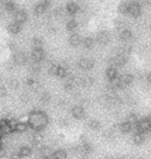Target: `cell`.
Listing matches in <instances>:
<instances>
[{
    "instance_id": "obj_47",
    "label": "cell",
    "mask_w": 151,
    "mask_h": 159,
    "mask_svg": "<svg viewBox=\"0 0 151 159\" xmlns=\"http://www.w3.org/2000/svg\"><path fill=\"white\" fill-rule=\"evenodd\" d=\"M1 80H2V78H1V75H0V82H1Z\"/></svg>"
},
{
    "instance_id": "obj_44",
    "label": "cell",
    "mask_w": 151,
    "mask_h": 159,
    "mask_svg": "<svg viewBox=\"0 0 151 159\" xmlns=\"http://www.w3.org/2000/svg\"><path fill=\"white\" fill-rule=\"evenodd\" d=\"M145 80H146V82L148 83V84L151 85V72H149V74H147L145 75Z\"/></svg>"
},
{
    "instance_id": "obj_35",
    "label": "cell",
    "mask_w": 151,
    "mask_h": 159,
    "mask_svg": "<svg viewBox=\"0 0 151 159\" xmlns=\"http://www.w3.org/2000/svg\"><path fill=\"white\" fill-rule=\"evenodd\" d=\"M43 40L38 37H35V39H32V49H40V48H43Z\"/></svg>"
},
{
    "instance_id": "obj_11",
    "label": "cell",
    "mask_w": 151,
    "mask_h": 159,
    "mask_svg": "<svg viewBox=\"0 0 151 159\" xmlns=\"http://www.w3.org/2000/svg\"><path fill=\"white\" fill-rule=\"evenodd\" d=\"M106 75H107V79L110 81L111 83H113L115 81H117V79L119 78V74H118V70L116 67L114 66H109L106 70Z\"/></svg>"
},
{
    "instance_id": "obj_1",
    "label": "cell",
    "mask_w": 151,
    "mask_h": 159,
    "mask_svg": "<svg viewBox=\"0 0 151 159\" xmlns=\"http://www.w3.org/2000/svg\"><path fill=\"white\" fill-rule=\"evenodd\" d=\"M49 123V119L46 113L41 111H33L28 116V126L31 127L34 131H40Z\"/></svg>"
},
{
    "instance_id": "obj_34",
    "label": "cell",
    "mask_w": 151,
    "mask_h": 159,
    "mask_svg": "<svg viewBox=\"0 0 151 159\" xmlns=\"http://www.w3.org/2000/svg\"><path fill=\"white\" fill-rule=\"evenodd\" d=\"M30 71L32 72L33 75H37L40 74V64L37 62H32L30 64Z\"/></svg>"
},
{
    "instance_id": "obj_43",
    "label": "cell",
    "mask_w": 151,
    "mask_h": 159,
    "mask_svg": "<svg viewBox=\"0 0 151 159\" xmlns=\"http://www.w3.org/2000/svg\"><path fill=\"white\" fill-rule=\"evenodd\" d=\"M9 159H21V156L19 155L18 152H17V153H12V154H11V157H9Z\"/></svg>"
},
{
    "instance_id": "obj_20",
    "label": "cell",
    "mask_w": 151,
    "mask_h": 159,
    "mask_svg": "<svg viewBox=\"0 0 151 159\" xmlns=\"http://www.w3.org/2000/svg\"><path fill=\"white\" fill-rule=\"evenodd\" d=\"M82 46L85 48V49H92L95 44V39H92L90 36H87L85 39H82Z\"/></svg>"
},
{
    "instance_id": "obj_22",
    "label": "cell",
    "mask_w": 151,
    "mask_h": 159,
    "mask_svg": "<svg viewBox=\"0 0 151 159\" xmlns=\"http://www.w3.org/2000/svg\"><path fill=\"white\" fill-rule=\"evenodd\" d=\"M3 8H4L5 11H7L8 12H11V14H14V12H16L18 11L17 4H16L14 1L4 2V3H3Z\"/></svg>"
},
{
    "instance_id": "obj_10",
    "label": "cell",
    "mask_w": 151,
    "mask_h": 159,
    "mask_svg": "<svg viewBox=\"0 0 151 159\" xmlns=\"http://www.w3.org/2000/svg\"><path fill=\"white\" fill-rule=\"evenodd\" d=\"M14 21L17 22L19 24H24L25 22L27 21V12L24 11V9H18L17 11L14 12Z\"/></svg>"
},
{
    "instance_id": "obj_17",
    "label": "cell",
    "mask_w": 151,
    "mask_h": 159,
    "mask_svg": "<svg viewBox=\"0 0 151 159\" xmlns=\"http://www.w3.org/2000/svg\"><path fill=\"white\" fill-rule=\"evenodd\" d=\"M21 29H22V25L17 23V22H15V21L11 22V23L7 25V30L12 34H17V33H19L21 31Z\"/></svg>"
},
{
    "instance_id": "obj_6",
    "label": "cell",
    "mask_w": 151,
    "mask_h": 159,
    "mask_svg": "<svg viewBox=\"0 0 151 159\" xmlns=\"http://www.w3.org/2000/svg\"><path fill=\"white\" fill-rule=\"evenodd\" d=\"M127 62V57L121 55L119 53H116L112 57V66L114 67H122L123 65L126 64Z\"/></svg>"
},
{
    "instance_id": "obj_30",
    "label": "cell",
    "mask_w": 151,
    "mask_h": 159,
    "mask_svg": "<svg viewBox=\"0 0 151 159\" xmlns=\"http://www.w3.org/2000/svg\"><path fill=\"white\" fill-rule=\"evenodd\" d=\"M54 16H55L56 18H63V17H65V15H66V11H65V8H63V7H60V6H58V7H56L55 9H54Z\"/></svg>"
},
{
    "instance_id": "obj_49",
    "label": "cell",
    "mask_w": 151,
    "mask_h": 159,
    "mask_svg": "<svg viewBox=\"0 0 151 159\" xmlns=\"http://www.w3.org/2000/svg\"><path fill=\"white\" fill-rule=\"evenodd\" d=\"M45 159H51V158H45Z\"/></svg>"
},
{
    "instance_id": "obj_15",
    "label": "cell",
    "mask_w": 151,
    "mask_h": 159,
    "mask_svg": "<svg viewBox=\"0 0 151 159\" xmlns=\"http://www.w3.org/2000/svg\"><path fill=\"white\" fill-rule=\"evenodd\" d=\"M65 11L67 14H69V15H76L77 12L80 11V5L75 1H70L66 4Z\"/></svg>"
},
{
    "instance_id": "obj_16",
    "label": "cell",
    "mask_w": 151,
    "mask_h": 159,
    "mask_svg": "<svg viewBox=\"0 0 151 159\" xmlns=\"http://www.w3.org/2000/svg\"><path fill=\"white\" fill-rule=\"evenodd\" d=\"M68 43L70 46L78 47L82 43V37L80 36L78 33H72V35H70L68 39Z\"/></svg>"
},
{
    "instance_id": "obj_4",
    "label": "cell",
    "mask_w": 151,
    "mask_h": 159,
    "mask_svg": "<svg viewBox=\"0 0 151 159\" xmlns=\"http://www.w3.org/2000/svg\"><path fill=\"white\" fill-rule=\"evenodd\" d=\"M110 39H111V36H110V33L108 32L107 30H101L96 34V37H95V43H98L99 44H108L110 43Z\"/></svg>"
},
{
    "instance_id": "obj_38",
    "label": "cell",
    "mask_w": 151,
    "mask_h": 159,
    "mask_svg": "<svg viewBox=\"0 0 151 159\" xmlns=\"http://www.w3.org/2000/svg\"><path fill=\"white\" fill-rule=\"evenodd\" d=\"M31 99V96L29 93H27V92H24V93H22L20 95V100L22 101L23 103H28Z\"/></svg>"
},
{
    "instance_id": "obj_28",
    "label": "cell",
    "mask_w": 151,
    "mask_h": 159,
    "mask_svg": "<svg viewBox=\"0 0 151 159\" xmlns=\"http://www.w3.org/2000/svg\"><path fill=\"white\" fill-rule=\"evenodd\" d=\"M66 28L70 32H73V31L78 28V22H77L75 19H70V20L66 22Z\"/></svg>"
},
{
    "instance_id": "obj_25",
    "label": "cell",
    "mask_w": 151,
    "mask_h": 159,
    "mask_svg": "<svg viewBox=\"0 0 151 159\" xmlns=\"http://www.w3.org/2000/svg\"><path fill=\"white\" fill-rule=\"evenodd\" d=\"M18 153L21 156V158L27 157L32 153V149H31V147H29V146H23V147L20 148V150H19Z\"/></svg>"
},
{
    "instance_id": "obj_8",
    "label": "cell",
    "mask_w": 151,
    "mask_h": 159,
    "mask_svg": "<svg viewBox=\"0 0 151 159\" xmlns=\"http://www.w3.org/2000/svg\"><path fill=\"white\" fill-rule=\"evenodd\" d=\"M78 66L82 70H90V69L93 68V66H94V60L88 58V57L81 58L78 62Z\"/></svg>"
},
{
    "instance_id": "obj_2",
    "label": "cell",
    "mask_w": 151,
    "mask_h": 159,
    "mask_svg": "<svg viewBox=\"0 0 151 159\" xmlns=\"http://www.w3.org/2000/svg\"><path fill=\"white\" fill-rule=\"evenodd\" d=\"M134 128L137 129L138 132L142 133V134L150 131L151 130V115L147 116L146 118L139 120V122L137 123V125Z\"/></svg>"
},
{
    "instance_id": "obj_13",
    "label": "cell",
    "mask_w": 151,
    "mask_h": 159,
    "mask_svg": "<svg viewBox=\"0 0 151 159\" xmlns=\"http://www.w3.org/2000/svg\"><path fill=\"white\" fill-rule=\"evenodd\" d=\"M77 150H78L81 154L85 155V156H87V155H89V154H91V153H92L93 147H92V145L90 144V143H88V142H83L82 144L78 147V149H77Z\"/></svg>"
},
{
    "instance_id": "obj_37",
    "label": "cell",
    "mask_w": 151,
    "mask_h": 159,
    "mask_svg": "<svg viewBox=\"0 0 151 159\" xmlns=\"http://www.w3.org/2000/svg\"><path fill=\"white\" fill-rule=\"evenodd\" d=\"M58 68H59V65H56V64H51L49 66V69H48V71H49V74L51 75H57V72H58Z\"/></svg>"
},
{
    "instance_id": "obj_26",
    "label": "cell",
    "mask_w": 151,
    "mask_h": 159,
    "mask_svg": "<svg viewBox=\"0 0 151 159\" xmlns=\"http://www.w3.org/2000/svg\"><path fill=\"white\" fill-rule=\"evenodd\" d=\"M133 141H134V145L141 146V145H143V144H144V142H145V135L142 134V133L137 132L136 134L134 135Z\"/></svg>"
},
{
    "instance_id": "obj_5",
    "label": "cell",
    "mask_w": 151,
    "mask_h": 159,
    "mask_svg": "<svg viewBox=\"0 0 151 159\" xmlns=\"http://www.w3.org/2000/svg\"><path fill=\"white\" fill-rule=\"evenodd\" d=\"M142 12V7L140 3L136 1H130V7H128V15L134 18H138Z\"/></svg>"
},
{
    "instance_id": "obj_33",
    "label": "cell",
    "mask_w": 151,
    "mask_h": 159,
    "mask_svg": "<svg viewBox=\"0 0 151 159\" xmlns=\"http://www.w3.org/2000/svg\"><path fill=\"white\" fill-rule=\"evenodd\" d=\"M126 121H128V122H130L134 127H136L137 123L139 122V119H138V117H137L136 114H134V113H131V114H130V115H128Z\"/></svg>"
},
{
    "instance_id": "obj_27",
    "label": "cell",
    "mask_w": 151,
    "mask_h": 159,
    "mask_svg": "<svg viewBox=\"0 0 151 159\" xmlns=\"http://www.w3.org/2000/svg\"><path fill=\"white\" fill-rule=\"evenodd\" d=\"M128 7H130V1H122L118 6V11L122 15H128Z\"/></svg>"
},
{
    "instance_id": "obj_42",
    "label": "cell",
    "mask_w": 151,
    "mask_h": 159,
    "mask_svg": "<svg viewBox=\"0 0 151 159\" xmlns=\"http://www.w3.org/2000/svg\"><path fill=\"white\" fill-rule=\"evenodd\" d=\"M36 83L37 82L35 81V79L32 78V77H29V78L26 79V85L29 86V87H33V86L36 85Z\"/></svg>"
},
{
    "instance_id": "obj_39",
    "label": "cell",
    "mask_w": 151,
    "mask_h": 159,
    "mask_svg": "<svg viewBox=\"0 0 151 159\" xmlns=\"http://www.w3.org/2000/svg\"><path fill=\"white\" fill-rule=\"evenodd\" d=\"M7 124H8V127L12 130V131H16V128H17V124H18L17 121H16L15 119L7 120Z\"/></svg>"
},
{
    "instance_id": "obj_24",
    "label": "cell",
    "mask_w": 151,
    "mask_h": 159,
    "mask_svg": "<svg viewBox=\"0 0 151 159\" xmlns=\"http://www.w3.org/2000/svg\"><path fill=\"white\" fill-rule=\"evenodd\" d=\"M51 99H52V96H51V94L49 93L48 91H44L41 92L40 95V101L43 104H47L49 103Z\"/></svg>"
},
{
    "instance_id": "obj_3",
    "label": "cell",
    "mask_w": 151,
    "mask_h": 159,
    "mask_svg": "<svg viewBox=\"0 0 151 159\" xmlns=\"http://www.w3.org/2000/svg\"><path fill=\"white\" fill-rule=\"evenodd\" d=\"M28 60H29V57L26 53L22 52V51H17L12 57V61H14L15 65H24L28 62Z\"/></svg>"
},
{
    "instance_id": "obj_21",
    "label": "cell",
    "mask_w": 151,
    "mask_h": 159,
    "mask_svg": "<svg viewBox=\"0 0 151 159\" xmlns=\"http://www.w3.org/2000/svg\"><path fill=\"white\" fill-rule=\"evenodd\" d=\"M119 129H120V131L121 132H123V133H128V132H130L131 130L134 129V126L131 125V124L128 122V121H123L122 123H120V125H119Z\"/></svg>"
},
{
    "instance_id": "obj_14",
    "label": "cell",
    "mask_w": 151,
    "mask_h": 159,
    "mask_svg": "<svg viewBox=\"0 0 151 159\" xmlns=\"http://www.w3.org/2000/svg\"><path fill=\"white\" fill-rule=\"evenodd\" d=\"M77 82H78V84L80 86H82V87L88 88V87H91V86L93 85V83H94V80H93V78L91 77V75H84V77L80 78Z\"/></svg>"
},
{
    "instance_id": "obj_36",
    "label": "cell",
    "mask_w": 151,
    "mask_h": 159,
    "mask_svg": "<svg viewBox=\"0 0 151 159\" xmlns=\"http://www.w3.org/2000/svg\"><path fill=\"white\" fill-rule=\"evenodd\" d=\"M28 124L27 123H25V122H18L17 124V128H16V130L19 132H24V131H26V130L28 129Z\"/></svg>"
},
{
    "instance_id": "obj_7",
    "label": "cell",
    "mask_w": 151,
    "mask_h": 159,
    "mask_svg": "<svg viewBox=\"0 0 151 159\" xmlns=\"http://www.w3.org/2000/svg\"><path fill=\"white\" fill-rule=\"evenodd\" d=\"M70 114L75 119L77 120H81L85 117V109L84 107L81 106V104H77V106H73L70 110Z\"/></svg>"
},
{
    "instance_id": "obj_29",
    "label": "cell",
    "mask_w": 151,
    "mask_h": 159,
    "mask_svg": "<svg viewBox=\"0 0 151 159\" xmlns=\"http://www.w3.org/2000/svg\"><path fill=\"white\" fill-rule=\"evenodd\" d=\"M7 86L9 89H12V90H17L19 88V86H20V83H19L17 79L12 78V79L7 80Z\"/></svg>"
},
{
    "instance_id": "obj_46",
    "label": "cell",
    "mask_w": 151,
    "mask_h": 159,
    "mask_svg": "<svg viewBox=\"0 0 151 159\" xmlns=\"http://www.w3.org/2000/svg\"><path fill=\"white\" fill-rule=\"evenodd\" d=\"M136 159H144L143 157H138V158H136Z\"/></svg>"
},
{
    "instance_id": "obj_19",
    "label": "cell",
    "mask_w": 151,
    "mask_h": 159,
    "mask_svg": "<svg viewBox=\"0 0 151 159\" xmlns=\"http://www.w3.org/2000/svg\"><path fill=\"white\" fill-rule=\"evenodd\" d=\"M50 158L51 159H67V153L65 150L59 149V150L54 151Z\"/></svg>"
},
{
    "instance_id": "obj_45",
    "label": "cell",
    "mask_w": 151,
    "mask_h": 159,
    "mask_svg": "<svg viewBox=\"0 0 151 159\" xmlns=\"http://www.w3.org/2000/svg\"><path fill=\"white\" fill-rule=\"evenodd\" d=\"M56 31H57L56 27H50L49 32H50L51 34H55V33H56Z\"/></svg>"
},
{
    "instance_id": "obj_18",
    "label": "cell",
    "mask_w": 151,
    "mask_h": 159,
    "mask_svg": "<svg viewBox=\"0 0 151 159\" xmlns=\"http://www.w3.org/2000/svg\"><path fill=\"white\" fill-rule=\"evenodd\" d=\"M119 37L121 40L128 41L131 39V37H133V32H131V30L128 29V28H124V29H122L119 32Z\"/></svg>"
},
{
    "instance_id": "obj_9",
    "label": "cell",
    "mask_w": 151,
    "mask_h": 159,
    "mask_svg": "<svg viewBox=\"0 0 151 159\" xmlns=\"http://www.w3.org/2000/svg\"><path fill=\"white\" fill-rule=\"evenodd\" d=\"M30 58L32 60V62L40 63V61H43L45 58V51L43 48H40V49H32Z\"/></svg>"
},
{
    "instance_id": "obj_40",
    "label": "cell",
    "mask_w": 151,
    "mask_h": 159,
    "mask_svg": "<svg viewBox=\"0 0 151 159\" xmlns=\"http://www.w3.org/2000/svg\"><path fill=\"white\" fill-rule=\"evenodd\" d=\"M69 120L67 119V118H60L58 120V125L60 127H67V126H69Z\"/></svg>"
},
{
    "instance_id": "obj_23",
    "label": "cell",
    "mask_w": 151,
    "mask_h": 159,
    "mask_svg": "<svg viewBox=\"0 0 151 159\" xmlns=\"http://www.w3.org/2000/svg\"><path fill=\"white\" fill-rule=\"evenodd\" d=\"M87 125H88L89 128H90L91 130H94V131H97V130L101 129V124L97 119H90L88 121Z\"/></svg>"
},
{
    "instance_id": "obj_32",
    "label": "cell",
    "mask_w": 151,
    "mask_h": 159,
    "mask_svg": "<svg viewBox=\"0 0 151 159\" xmlns=\"http://www.w3.org/2000/svg\"><path fill=\"white\" fill-rule=\"evenodd\" d=\"M68 75V71H67V69L64 67V66H61L59 65V68H58V72H57V75L56 77H58L60 79H65L66 75Z\"/></svg>"
},
{
    "instance_id": "obj_31",
    "label": "cell",
    "mask_w": 151,
    "mask_h": 159,
    "mask_svg": "<svg viewBox=\"0 0 151 159\" xmlns=\"http://www.w3.org/2000/svg\"><path fill=\"white\" fill-rule=\"evenodd\" d=\"M104 136L108 141H113L115 139V136H116V132H115V130L113 128H110L104 132Z\"/></svg>"
},
{
    "instance_id": "obj_41",
    "label": "cell",
    "mask_w": 151,
    "mask_h": 159,
    "mask_svg": "<svg viewBox=\"0 0 151 159\" xmlns=\"http://www.w3.org/2000/svg\"><path fill=\"white\" fill-rule=\"evenodd\" d=\"M7 95V89L4 85H0V98H3Z\"/></svg>"
},
{
    "instance_id": "obj_12",
    "label": "cell",
    "mask_w": 151,
    "mask_h": 159,
    "mask_svg": "<svg viewBox=\"0 0 151 159\" xmlns=\"http://www.w3.org/2000/svg\"><path fill=\"white\" fill-rule=\"evenodd\" d=\"M49 6H50V1H47V0L40 1V2H37L34 6V12L36 15H43L44 12L48 9Z\"/></svg>"
},
{
    "instance_id": "obj_48",
    "label": "cell",
    "mask_w": 151,
    "mask_h": 159,
    "mask_svg": "<svg viewBox=\"0 0 151 159\" xmlns=\"http://www.w3.org/2000/svg\"><path fill=\"white\" fill-rule=\"evenodd\" d=\"M0 148H1V139H0Z\"/></svg>"
}]
</instances>
